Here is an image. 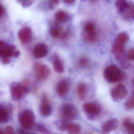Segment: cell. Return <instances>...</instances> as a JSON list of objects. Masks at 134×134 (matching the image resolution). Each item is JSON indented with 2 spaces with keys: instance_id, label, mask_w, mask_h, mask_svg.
Wrapping results in <instances>:
<instances>
[{
  "instance_id": "cell-1",
  "label": "cell",
  "mask_w": 134,
  "mask_h": 134,
  "mask_svg": "<svg viewBox=\"0 0 134 134\" xmlns=\"http://www.w3.org/2000/svg\"><path fill=\"white\" fill-rule=\"evenodd\" d=\"M103 76L108 82L113 83L121 81L124 79V74L118 67L113 65L105 69Z\"/></svg>"
},
{
  "instance_id": "cell-2",
  "label": "cell",
  "mask_w": 134,
  "mask_h": 134,
  "mask_svg": "<svg viewBox=\"0 0 134 134\" xmlns=\"http://www.w3.org/2000/svg\"><path fill=\"white\" fill-rule=\"evenodd\" d=\"M78 110L75 106L70 103H64L60 109V116L64 121L75 120L78 117Z\"/></svg>"
},
{
  "instance_id": "cell-3",
  "label": "cell",
  "mask_w": 134,
  "mask_h": 134,
  "mask_svg": "<svg viewBox=\"0 0 134 134\" xmlns=\"http://www.w3.org/2000/svg\"><path fill=\"white\" fill-rule=\"evenodd\" d=\"M19 121L23 128L28 130L32 129L34 126L35 121L33 113L30 110H25L20 114Z\"/></svg>"
},
{
  "instance_id": "cell-4",
  "label": "cell",
  "mask_w": 134,
  "mask_h": 134,
  "mask_svg": "<svg viewBox=\"0 0 134 134\" xmlns=\"http://www.w3.org/2000/svg\"><path fill=\"white\" fill-rule=\"evenodd\" d=\"M83 109L88 116L92 119L98 116L102 111L101 106L94 102L84 103L83 105Z\"/></svg>"
},
{
  "instance_id": "cell-5",
  "label": "cell",
  "mask_w": 134,
  "mask_h": 134,
  "mask_svg": "<svg viewBox=\"0 0 134 134\" xmlns=\"http://www.w3.org/2000/svg\"><path fill=\"white\" fill-rule=\"evenodd\" d=\"M127 94V88L122 84L118 85L110 91L112 99L115 102H120L126 97Z\"/></svg>"
},
{
  "instance_id": "cell-6",
  "label": "cell",
  "mask_w": 134,
  "mask_h": 134,
  "mask_svg": "<svg viewBox=\"0 0 134 134\" xmlns=\"http://www.w3.org/2000/svg\"><path fill=\"white\" fill-rule=\"evenodd\" d=\"M15 47L12 44H8L0 40V57L3 59L14 56L16 52Z\"/></svg>"
},
{
  "instance_id": "cell-7",
  "label": "cell",
  "mask_w": 134,
  "mask_h": 134,
  "mask_svg": "<svg viewBox=\"0 0 134 134\" xmlns=\"http://www.w3.org/2000/svg\"><path fill=\"white\" fill-rule=\"evenodd\" d=\"M34 70L36 77L39 80H44L50 74V69L48 67L41 63H36Z\"/></svg>"
},
{
  "instance_id": "cell-8",
  "label": "cell",
  "mask_w": 134,
  "mask_h": 134,
  "mask_svg": "<svg viewBox=\"0 0 134 134\" xmlns=\"http://www.w3.org/2000/svg\"><path fill=\"white\" fill-rule=\"evenodd\" d=\"M119 125V121L116 118L109 119L102 124L101 133L102 134H109L112 131L116 130Z\"/></svg>"
},
{
  "instance_id": "cell-9",
  "label": "cell",
  "mask_w": 134,
  "mask_h": 134,
  "mask_svg": "<svg viewBox=\"0 0 134 134\" xmlns=\"http://www.w3.org/2000/svg\"><path fill=\"white\" fill-rule=\"evenodd\" d=\"M18 37L22 43H28L32 39V30L28 26L23 27L19 31Z\"/></svg>"
},
{
  "instance_id": "cell-10",
  "label": "cell",
  "mask_w": 134,
  "mask_h": 134,
  "mask_svg": "<svg viewBox=\"0 0 134 134\" xmlns=\"http://www.w3.org/2000/svg\"><path fill=\"white\" fill-rule=\"evenodd\" d=\"M27 88L25 86L21 85H14L11 89L12 98L15 100H18L22 98L23 95L27 92Z\"/></svg>"
},
{
  "instance_id": "cell-11",
  "label": "cell",
  "mask_w": 134,
  "mask_h": 134,
  "mask_svg": "<svg viewBox=\"0 0 134 134\" xmlns=\"http://www.w3.org/2000/svg\"><path fill=\"white\" fill-rule=\"evenodd\" d=\"M48 53V49L45 44L43 43L37 44L34 50V55L37 59H40L46 57Z\"/></svg>"
},
{
  "instance_id": "cell-12",
  "label": "cell",
  "mask_w": 134,
  "mask_h": 134,
  "mask_svg": "<svg viewBox=\"0 0 134 134\" xmlns=\"http://www.w3.org/2000/svg\"><path fill=\"white\" fill-rule=\"evenodd\" d=\"M40 112L44 116H48L52 113V108L49 104L47 96L44 95L42 98V103L40 108Z\"/></svg>"
},
{
  "instance_id": "cell-13",
  "label": "cell",
  "mask_w": 134,
  "mask_h": 134,
  "mask_svg": "<svg viewBox=\"0 0 134 134\" xmlns=\"http://www.w3.org/2000/svg\"><path fill=\"white\" fill-rule=\"evenodd\" d=\"M124 44L116 42L112 47V52L115 55L116 59L120 60L124 58Z\"/></svg>"
},
{
  "instance_id": "cell-14",
  "label": "cell",
  "mask_w": 134,
  "mask_h": 134,
  "mask_svg": "<svg viewBox=\"0 0 134 134\" xmlns=\"http://www.w3.org/2000/svg\"><path fill=\"white\" fill-rule=\"evenodd\" d=\"M69 86L67 81L65 80L61 81L58 83L56 91L58 96L60 97H64L68 93Z\"/></svg>"
},
{
  "instance_id": "cell-15",
  "label": "cell",
  "mask_w": 134,
  "mask_h": 134,
  "mask_svg": "<svg viewBox=\"0 0 134 134\" xmlns=\"http://www.w3.org/2000/svg\"><path fill=\"white\" fill-rule=\"evenodd\" d=\"M81 130V127L78 124L66 122L65 131L67 132L68 134H79Z\"/></svg>"
},
{
  "instance_id": "cell-16",
  "label": "cell",
  "mask_w": 134,
  "mask_h": 134,
  "mask_svg": "<svg viewBox=\"0 0 134 134\" xmlns=\"http://www.w3.org/2000/svg\"><path fill=\"white\" fill-rule=\"evenodd\" d=\"M53 64L54 69L56 72L59 73H62L64 72L63 65L58 55H55L54 57Z\"/></svg>"
},
{
  "instance_id": "cell-17",
  "label": "cell",
  "mask_w": 134,
  "mask_h": 134,
  "mask_svg": "<svg viewBox=\"0 0 134 134\" xmlns=\"http://www.w3.org/2000/svg\"><path fill=\"white\" fill-rule=\"evenodd\" d=\"M87 86L84 83H81L78 84L77 88V91L79 98L81 99H84L87 95Z\"/></svg>"
},
{
  "instance_id": "cell-18",
  "label": "cell",
  "mask_w": 134,
  "mask_h": 134,
  "mask_svg": "<svg viewBox=\"0 0 134 134\" xmlns=\"http://www.w3.org/2000/svg\"><path fill=\"white\" fill-rule=\"evenodd\" d=\"M62 30L59 26L56 25H54L50 29V34L51 36L55 38L64 37L65 34L62 33Z\"/></svg>"
},
{
  "instance_id": "cell-19",
  "label": "cell",
  "mask_w": 134,
  "mask_h": 134,
  "mask_svg": "<svg viewBox=\"0 0 134 134\" xmlns=\"http://www.w3.org/2000/svg\"><path fill=\"white\" fill-rule=\"evenodd\" d=\"M123 126L128 134H134V124L129 119H125L123 122Z\"/></svg>"
},
{
  "instance_id": "cell-20",
  "label": "cell",
  "mask_w": 134,
  "mask_h": 134,
  "mask_svg": "<svg viewBox=\"0 0 134 134\" xmlns=\"http://www.w3.org/2000/svg\"><path fill=\"white\" fill-rule=\"evenodd\" d=\"M9 118V114L6 108L3 106L0 105V122L4 123L7 122Z\"/></svg>"
},
{
  "instance_id": "cell-21",
  "label": "cell",
  "mask_w": 134,
  "mask_h": 134,
  "mask_svg": "<svg viewBox=\"0 0 134 134\" xmlns=\"http://www.w3.org/2000/svg\"><path fill=\"white\" fill-rule=\"evenodd\" d=\"M123 15L126 18H133L134 14V8L133 5L129 4L126 9L122 12Z\"/></svg>"
},
{
  "instance_id": "cell-22",
  "label": "cell",
  "mask_w": 134,
  "mask_h": 134,
  "mask_svg": "<svg viewBox=\"0 0 134 134\" xmlns=\"http://www.w3.org/2000/svg\"><path fill=\"white\" fill-rule=\"evenodd\" d=\"M56 20L59 22H64L68 19V15L63 11L58 12L55 15Z\"/></svg>"
},
{
  "instance_id": "cell-23",
  "label": "cell",
  "mask_w": 134,
  "mask_h": 134,
  "mask_svg": "<svg viewBox=\"0 0 134 134\" xmlns=\"http://www.w3.org/2000/svg\"><path fill=\"white\" fill-rule=\"evenodd\" d=\"M128 4H129L124 0H118L116 1L115 3L116 7L119 11L121 13L126 9Z\"/></svg>"
},
{
  "instance_id": "cell-24",
  "label": "cell",
  "mask_w": 134,
  "mask_h": 134,
  "mask_svg": "<svg viewBox=\"0 0 134 134\" xmlns=\"http://www.w3.org/2000/svg\"><path fill=\"white\" fill-rule=\"evenodd\" d=\"M128 40V35L126 33H121L117 37V42L123 44L127 42Z\"/></svg>"
},
{
  "instance_id": "cell-25",
  "label": "cell",
  "mask_w": 134,
  "mask_h": 134,
  "mask_svg": "<svg viewBox=\"0 0 134 134\" xmlns=\"http://www.w3.org/2000/svg\"><path fill=\"white\" fill-rule=\"evenodd\" d=\"M85 30L86 34H92L96 33L95 27L93 23H88L85 26Z\"/></svg>"
},
{
  "instance_id": "cell-26",
  "label": "cell",
  "mask_w": 134,
  "mask_h": 134,
  "mask_svg": "<svg viewBox=\"0 0 134 134\" xmlns=\"http://www.w3.org/2000/svg\"><path fill=\"white\" fill-rule=\"evenodd\" d=\"M125 107L128 110H131L134 109V98L133 96L126 101L125 103Z\"/></svg>"
},
{
  "instance_id": "cell-27",
  "label": "cell",
  "mask_w": 134,
  "mask_h": 134,
  "mask_svg": "<svg viewBox=\"0 0 134 134\" xmlns=\"http://www.w3.org/2000/svg\"><path fill=\"white\" fill-rule=\"evenodd\" d=\"M85 40L86 41L88 42H93L96 40V33L92 34H86L85 37Z\"/></svg>"
},
{
  "instance_id": "cell-28",
  "label": "cell",
  "mask_w": 134,
  "mask_h": 134,
  "mask_svg": "<svg viewBox=\"0 0 134 134\" xmlns=\"http://www.w3.org/2000/svg\"><path fill=\"white\" fill-rule=\"evenodd\" d=\"M88 63V60L87 58L83 57L81 58L79 61V64L80 66L82 67H85L87 66Z\"/></svg>"
},
{
  "instance_id": "cell-29",
  "label": "cell",
  "mask_w": 134,
  "mask_h": 134,
  "mask_svg": "<svg viewBox=\"0 0 134 134\" xmlns=\"http://www.w3.org/2000/svg\"><path fill=\"white\" fill-rule=\"evenodd\" d=\"M127 58L129 60L134 61V51L133 49H131L128 52L127 54Z\"/></svg>"
},
{
  "instance_id": "cell-30",
  "label": "cell",
  "mask_w": 134,
  "mask_h": 134,
  "mask_svg": "<svg viewBox=\"0 0 134 134\" xmlns=\"http://www.w3.org/2000/svg\"><path fill=\"white\" fill-rule=\"evenodd\" d=\"M37 128L39 131L42 133L45 134H49L50 133V131L45 127L43 125H38Z\"/></svg>"
},
{
  "instance_id": "cell-31",
  "label": "cell",
  "mask_w": 134,
  "mask_h": 134,
  "mask_svg": "<svg viewBox=\"0 0 134 134\" xmlns=\"http://www.w3.org/2000/svg\"><path fill=\"white\" fill-rule=\"evenodd\" d=\"M15 134L12 127L8 126L6 127V134Z\"/></svg>"
},
{
  "instance_id": "cell-32",
  "label": "cell",
  "mask_w": 134,
  "mask_h": 134,
  "mask_svg": "<svg viewBox=\"0 0 134 134\" xmlns=\"http://www.w3.org/2000/svg\"><path fill=\"white\" fill-rule=\"evenodd\" d=\"M22 5L24 7H28L32 4V1H22Z\"/></svg>"
},
{
  "instance_id": "cell-33",
  "label": "cell",
  "mask_w": 134,
  "mask_h": 134,
  "mask_svg": "<svg viewBox=\"0 0 134 134\" xmlns=\"http://www.w3.org/2000/svg\"><path fill=\"white\" fill-rule=\"evenodd\" d=\"M64 2L66 4H70L73 3L75 2L74 0H65L64 1Z\"/></svg>"
},
{
  "instance_id": "cell-34",
  "label": "cell",
  "mask_w": 134,
  "mask_h": 134,
  "mask_svg": "<svg viewBox=\"0 0 134 134\" xmlns=\"http://www.w3.org/2000/svg\"><path fill=\"white\" fill-rule=\"evenodd\" d=\"M4 8L3 6L0 4V16L2 15V14L3 13Z\"/></svg>"
},
{
  "instance_id": "cell-35",
  "label": "cell",
  "mask_w": 134,
  "mask_h": 134,
  "mask_svg": "<svg viewBox=\"0 0 134 134\" xmlns=\"http://www.w3.org/2000/svg\"><path fill=\"white\" fill-rule=\"evenodd\" d=\"M0 134H5V133L2 130H0Z\"/></svg>"
},
{
  "instance_id": "cell-36",
  "label": "cell",
  "mask_w": 134,
  "mask_h": 134,
  "mask_svg": "<svg viewBox=\"0 0 134 134\" xmlns=\"http://www.w3.org/2000/svg\"><path fill=\"white\" fill-rule=\"evenodd\" d=\"M34 134V133H26V134Z\"/></svg>"
}]
</instances>
